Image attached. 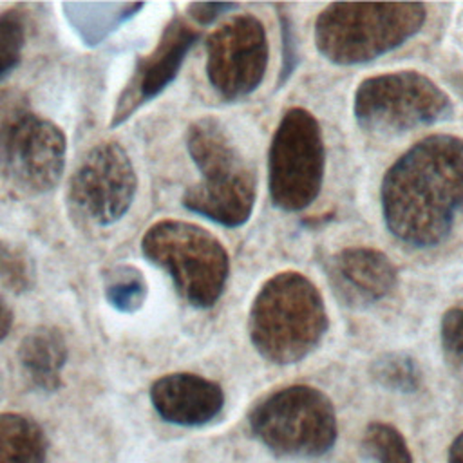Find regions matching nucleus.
Masks as SVG:
<instances>
[{"label": "nucleus", "instance_id": "14", "mask_svg": "<svg viewBox=\"0 0 463 463\" xmlns=\"http://www.w3.org/2000/svg\"><path fill=\"white\" fill-rule=\"evenodd\" d=\"M150 402L168 423L203 427L222 412L224 391L217 382L201 374L170 373L152 383Z\"/></svg>", "mask_w": 463, "mask_h": 463}, {"label": "nucleus", "instance_id": "17", "mask_svg": "<svg viewBox=\"0 0 463 463\" xmlns=\"http://www.w3.org/2000/svg\"><path fill=\"white\" fill-rule=\"evenodd\" d=\"M105 298L121 313L137 311L146 298V280L143 273L127 264L114 266L103 275Z\"/></svg>", "mask_w": 463, "mask_h": 463}, {"label": "nucleus", "instance_id": "11", "mask_svg": "<svg viewBox=\"0 0 463 463\" xmlns=\"http://www.w3.org/2000/svg\"><path fill=\"white\" fill-rule=\"evenodd\" d=\"M268 38L253 14H235L206 40V76L213 90L228 99L251 94L264 80Z\"/></svg>", "mask_w": 463, "mask_h": 463}, {"label": "nucleus", "instance_id": "21", "mask_svg": "<svg viewBox=\"0 0 463 463\" xmlns=\"http://www.w3.org/2000/svg\"><path fill=\"white\" fill-rule=\"evenodd\" d=\"M34 269L29 255L16 244L0 239V284L13 293L33 288Z\"/></svg>", "mask_w": 463, "mask_h": 463}, {"label": "nucleus", "instance_id": "4", "mask_svg": "<svg viewBox=\"0 0 463 463\" xmlns=\"http://www.w3.org/2000/svg\"><path fill=\"white\" fill-rule=\"evenodd\" d=\"M425 18L420 2H336L317 16L315 45L331 63H367L403 45Z\"/></svg>", "mask_w": 463, "mask_h": 463}, {"label": "nucleus", "instance_id": "2", "mask_svg": "<svg viewBox=\"0 0 463 463\" xmlns=\"http://www.w3.org/2000/svg\"><path fill=\"white\" fill-rule=\"evenodd\" d=\"M329 318L318 288L298 271H279L257 291L248 335L255 351L275 365H291L313 353Z\"/></svg>", "mask_w": 463, "mask_h": 463}, {"label": "nucleus", "instance_id": "23", "mask_svg": "<svg viewBox=\"0 0 463 463\" xmlns=\"http://www.w3.org/2000/svg\"><path fill=\"white\" fill-rule=\"evenodd\" d=\"M237 7H239L237 4H230V2H195V4H188L186 9L197 24L208 25L221 14H226L228 11H233Z\"/></svg>", "mask_w": 463, "mask_h": 463}, {"label": "nucleus", "instance_id": "5", "mask_svg": "<svg viewBox=\"0 0 463 463\" xmlns=\"http://www.w3.org/2000/svg\"><path fill=\"white\" fill-rule=\"evenodd\" d=\"M141 253L170 275L177 293L194 307H212L226 288L228 251L199 224L177 219L157 221L145 232Z\"/></svg>", "mask_w": 463, "mask_h": 463}, {"label": "nucleus", "instance_id": "20", "mask_svg": "<svg viewBox=\"0 0 463 463\" xmlns=\"http://www.w3.org/2000/svg\"><path fill=\"white\" fill-rule=\"evenodd\" d=\"M25 47V18L18 9L0 13V81L9 76L22 60Z\"/></svg>", "mask_w": 463, "mask_h": 463}, {"label": "nucleus", "instance_id": "15", "mask_svg": "<svg viewBox=\"0 0 463 463\" xmlns=\"http://www.w3.org/2000/svg\"><path fill=\"white\" fill-rule=\"evenodd\" d=\"M67 342L60 329L40 326L29 331L18 347L20 364L29 380L42 391L61 387V369L67 362Z\"/></svg>", "mask_w": 463, "mask_h": 463}, {"label": "nucleus", "instance_id": "9", "mask_svg": "<svg viewBox=\"0 0 463 463\" xmlns=\"http://www.w3.org/2000/svg\"><path fill=\"white\" fill-rule=\"evenodd\" d=\"M67 161V137L52 121L16 110L0 123V175L16 192L38 195L52 190Z\"/></svg>", "mask_w": 463, "mask_h": 463}, {"label": "nucleus", "instance_id": "25", "mask_svg": "<svg viewBox=\"0 0 463 463\" xmlns=\"http://www.w3.org/2000/svg\"><path fill=\"white\" fill-rule=\"evenodd\" d=\"M447 463H463V430L454 438L449 447Z\"/></svg>", "mask_w": 463, "mask_h": 463}, {"label": "nucleus", "instance_id": "1", "mask_svg": "<svg viewBox=\"0 0 463 463\" xmlns=\"http://www.w3.org/2000/svg\"><path fill=\"white\" fill-rule=\"evenodd\" d=\"M380 204L387 230L403 244L443 242L463 208V137L432 134L405 150L383 174Z\"/></svg>", "mask_w": 463, "mask_h": 463}, {"label": "nucleus", "instance_id": "3", "mask_svg": "<svg viewBox=\"0 0 463 463\" xmlns=\"http://www.w3.org/2000/svg\"><path fill=\"white\" fill-rule=\"evenodd\" d=\"M186 148L201 181L186 188L183 206L221 226H242L255 206L257 174L224 123L215 116L192 121Z\"/></svg>", "mask_w": 463, "mask_h": 463}, {"label": "nucleus", "instance_id": "6", "mask_svg": "<svg viewBox=\"0 0 463 463\" xmlns=\"http://www.w3.org/2000/svg\"><path fill=\"white\" fill-rule=\"evenodd\" d=\"M251 434L280 458L313 459L327 454L338 436L335 405L311 385H288L257 400L248 411Z\"/></svg>", "mask_w": 463, "mask_h": 463}, {"label": "nucleus", "instance_id": "19", "mask_svg": "<svg viewBox=\"0 0 463 463\" xmlns=\"http://www.w3.org/2000/svg\"><path fill=\"white\" fill-rule=\"evenodd\" d=\"M373 380L392 392L411 394L421 387V369L418 362L405 353H385L371 365Z\"/></svg>", "mask_w": 463, "mask_h": 463}, {"label": "nucleus", "instance_id": "10", "mask_svg": "<svg viewBox=\"0 0 463 463\" xmlns=\"http://www.w3.org/2000/svg\"><path fill=\"white\" fill-rule=\"evenodd\" d=\"M137 175L127 150L116 141L94 145L69 181V203L89 222L107 226L130 208Z\"/></svg>", "mask_w": 463, "mask_h": 463}, {"label": "nucleus", "instance_id": "7", "mask_svg": "<svg viewBox=\"0 0 463 463\" xmlns=\"http://www.w3.org/2000/svg\"><path fill=\"white\" fill-rule=\"evenodd\" d=\"M450 96L418 71L365 78L353 98L356 123L373 134H402L452 116Z\"/></svg>", "mask_w": 463, "mask_h": 463}, {"label": "nucleus", "instance_id": "12", "mask_svg": "<svg viewBox=\"0 0 463 463\" xmlns=\"http://www.w3.org/2000/svg\"><path fill=\"white\" fill-rule=\"evenodd\" d=\"M199 33L183 18H172L154 49L137 58L134 71L116 99L110 127L125 123L139 107L159 96L177 76Z\"/></svg>", "mask_w": 463, "mask_h": 463}, {"label": "nucleus", "instance_id": "13", "mask_svg": "<svg viewBox=\"0 0 463 463\" xmlns=\"http://www.w3.org/2000/svg\"><path fill=\"white\" fill-rule=\"evenodd\" d=\"M327 271L335 295L353 307L383 300L398 284V271L391 259L371 246L336 251L327 262Z\"/></svg>", "mask_w": 463, "mask_h": 463}, {"label": "nucleus", "instance_id": "8", "mask_svg": "<svg viewBox=\"0 0 463 463\" xmlns=\"http://www.w3.org/2000/svg\"><path fill=\"white\" fill-rule=\"evenodd\" d=\"M326 170V145L320 123L293 107L280 118L268 150V188L284 212L306 210L320 194Z\"/></svg>", "mask_w": 463, "mask_h": 463}, {"label": "nucleus", "instance_id": "24", "mask_svg": "<svg viewBox=\"0 0 463 463\" xmlns=\"http://www.w3.org/2000/svg\"><path fill=\"white\" fill-rule=\"evenodd\" d=\"M11 326H13V311L0 297V340H4L9 335Z\"/></svg>", "mask_w": 463, "mask_h": 463}, {"label": "nucleus", "instance_id": "22", "mask_svg": "<svg viewBox=\"0 0 463 463\" xmlns=\"http://www.w3.org/2000/svg\"><path fill=\"white\" fill-rule=\"evenodd\" d=\"M441 353L463 392V307H450L439 322Z\"/></svg>", "mask_w": 463, "mask_h": 463}, {"label": "nucleus", "instance_id": "16", "mask_svg": "<svg viewBox=\"0 0 463 463\" xmlns=\"http://www.w3.org/2000/svg\"><path fill=\"white\" fill-rule=\"evenodd\" d=\"M49 439L33 420L16 412L0 414V463H47Z\"/></svg>", "mask_w": 463, "mask_h": 463}, {"label": "nucleus", "instance_id": "18", "mask_svg": "<svg viewBox=\"0 0 463 463\" xmlns=\"http://www.w3.org/2000/svg\"><path fill=\"white\" fill-rule=\"evenodd\" d=\"M360 449L374 463H414L403 434L385 421H371L364 429Z\"/></svg>", "mask_w": 463, "mask_h": 463}]
</instances>
